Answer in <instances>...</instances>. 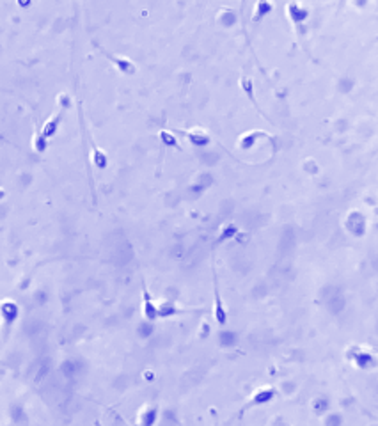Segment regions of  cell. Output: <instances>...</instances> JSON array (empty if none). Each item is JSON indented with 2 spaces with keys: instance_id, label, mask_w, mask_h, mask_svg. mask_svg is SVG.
I'll return each mask as SVG.
<instances>
[{
  "instance_id": "cell-12",
  "label": "cell",
  "mask_w": 378,
  "mask_h": 426,
  "mask_svg": "<svg viewBox=\"0 0 378 426\" xmlns=\"http://www.w3.org/2000/svg\"><path fill=\"white\" fill-rule=\"evenodd\" d=\"M160 139L162 142L165 146H172V147H176V149H180V144H178V139L174 135H172L171 131H167V130H162L160 131Z\"/></svg>"
},
{
  "instance_id": "cell-5",
  "label": "cell",
  "mask_w": 378,
  "mask_h": 426,
  "mask_svg": "<svg viewBox=\"0 0 378 426\" xmlns=\"http://www.w3.org/2000/svg\"><path fill=\"white\" fill-rule=\"evenodd\" d=\"M185 135L188 137V141L196 146H206L210 144V135L202 128H192V130L185 131Z\"/></svg>"
},
{
  "instance_id": "cell-6",
  "label": "cell",
  "mask_w": 378,
  "mask_h": 426,
  "mask_svg": "<svg viewBox=\"0 0 378 426\" xmlns=\"http://www.w3.org/2000/svg\"><path fill=\"white\" fill-rule=\"evenodd\" d=\"M61 117H63V110H57V114H53L52 117L45 123V126H43V135L47 137V139L55 135L57 126H59V123H61Z\"/></svg>"
},
{
  "instance_id": "cell-9",
  "label": "cell",
  "mask_w": 378,
  "mask_h": 426,
  "mask_svg": "<svg viewBox=\"0 0 378 426\" xmlns=\"http://www.w3.org/2000/svg\"><path fill=\"white\" fill-rule=\"evenodd\" d=\"M109 59L117 66V69L121 73H135V64L131 61H128V59L119 57V55H109Z\"/></svg>"
},
{
  "instance_id": "cell-13",
  "label": "cell",
  "mask_w": 378,
  "mask_h": 426,
  "mask_svg": "<svg viewBox=\"0 0 378 426\" xmlns=\"http://www.w3.org/2000/svg\"><path fill=\"white\" fill-rule=\"evenodd\" d=\"M236 231H238V229L234 228V226H229V228H224L222 234H220V238H218V244H220V242H224V240H226V238H233L234 234H236Z\"/></svg>"
},
{
  "instance_id": "cell-10",
  "label": "cell",
  "mask_w": 378,
  "mask_h": 426,
  "mask_svg": "<svg viewBox=\"0 0 378 426\" xmlns=\"http://www.w3.org/2000/svg\"><path fill=\"white\" fill-rule=\"evenodd\" d=\"M180 309H178L174 304H169V302H164L160 307H158V318H167V316H174V314H180Z\"/></svg>"
},
{
  "instance_id": "cell-4",
  "label": "cell",
  "mask_w": 378,
  "mask_h": 426,
  "mask_svg": "<svg viewBox=\"0 0 378 426\" xmlns=\"http://www.w3.org/2000/svg\"><path fill=\"white\" fill-rule=\"evenodd\" d=\"M277 391L274 387H264V389H259L256 394L252 396V400L249 401L247 407H254V405H263V403H268L270 400H274Z\"/></svg>"
},
{
  "instance_id": "cell-2",
  "label": "cell",
  "mask_w": 378,
  "mask_h": 426,
  "mask_svg": "<svg viewBox=\"0 0 378 426\" xmlns=\"http://www.w3.org/2000/svg\"><path fill=\"white\" fill-rule=\"evenodd\" d=\"M18 318V306L15 302L11 300H4L0 304V320H2V325L5 328H9L13 323L16 322Z\"/></svg>"
},
{
  "instance_id": "cell-16",
  "label": "cell",
  "mask_w": 378,
  "mask_h": 426,
  "mask_svg": "<svg viewBox=\"0 0 378 426\" xmlns=\"http://www.w3.org/2000/svg\"><path fill=\"white\" fill-rule=\"evenodd\" d=\"M4 197H5V190L4 188H0V201H2Z\"/></svg>"
},
{
  "instance_id": "cell-1",
  "label": "cell",
  "mask_w": 378,
  "mask_h": 426,
  "mask_svg": "<svg viewBox=\"0 0 378 426\" xmlns=\"http://www.w3.org/2000/svg\"><path fill=\"white\" fill-rule=\"evenodd\" d=\"M142 312H144L146 320H149V322H155L158 318V306L153 300V295L146 284L142 286Z\"/></svg>"
},
{
  "instance_id": "cell-15",
  "label": "cell",
  "mask_w": 378,
  "mask_h": 426,
  "mask_svg": "<svg viewBox=\"0 0 378 426\" xmlns=\"http://www.w3.org/2000/svg\"><path fill=\"white\" fill-rule=\"evenodd\" d=\"M247 2H249V0H242V15H244V11H245V5H247Z\"/></svg>"
},
{
  "instance_id": "cell-14",
  "label": "cell",
  "mask_w": 378,
  "mask_h": 426,
  "mask_svg": "<svg viewBox=\"0 0 378 426\" xmlns=\"http://www.w3.org/2000/svg\"><path fill=\"white\" fill-rule=\"evenodd\" d=\"M242 87H244L245 91H247V94H249V98L252 99L254 103H256V99H254V94H252V82H250V78H247V77L242 78Z\"/></svg>"
},
{
  "instance_id": "cell-8",
  "label": "cell",
  "mask_w": 378,
  "mask_h": 426,
  "mask_svg": "<svg viewBox=\"0 0 378 426\" xmlns=\"http://www.w3.org/2000/svg\"><path fill=\"white\" fill-rule=\"evenodd\" d=\"M288 13H290L291 16V20L295 21V23H300V21H304L309 16V13H307V9H304L300 4H296V2H291L290 5H288Z\"/></svg>"
},
{
  "instance_id": "cell-7",
  "label": "cell",
  "mask_w": 378,
  "mask_h": 426,
  "mask_svg": "<svg viewBox=\"0 0 378 426\" xmlns=\"http://www.w3.org/2000/svg\"><path fill=\"white\" fill-rule=\"evenodd\" d=\"M272 9H274L272 2H268V0H258V4H256V7H254V18H252V20L254 21L263 20L264 16L272 13Z\"/></svg>"
},
{
  "instance_id": "cell-3",
  "label": "cell",
  "mask_w": 378,
  "mask_h": 426,
  "mask_svg": "<svg viewBox=\"0 0 378 426\" xmlns=\"http://www.w3.org/2000/svg\"><path fill=\"white\" fill-rule=\"evenodd\" d=\"M213 279H215V307H213V312H215L217 323L220 327H224V325H228V311H226V307H224L222 296H220V291H218L217 274H215V270H213Z\"/></svg>"
},
{
  "instance_id": "cell-11",
  "label": "cell",
  "mask_w": 378,
  "mask_h": 426,
  "mask_svg": "<svg viewBox=\"0 0 378 426\" xmlns=\"http://www.w3.org/2000/svg\"><path fill=\"white\" fill-rule=\"evenodd\" d=\"M93 158H94V164H96V167L98 169H105L107 167V156H105L103 151H99L96 146L93 144Z\"/></svg>"
}]
</instances>
